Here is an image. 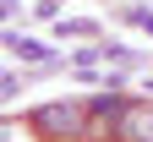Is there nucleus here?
I'll return each mask as SVG.
<instances>
[{
    "mask_svg": "<svg viewBox=\"0 0 153 142\" xmlns=\"http://www.w3.org/2000/svg\"><path fill=\"white\" fill-rule=\"evenodd\" d=\"M11 11H16V0H0V22H6V16H11Z\"/></svg>",
    "mask_w": 153,
    "mask_h": 142,
    "instance_id": "423d86ee",
    "label": "nucleus"
},
{
    "mask_svg": "<svg viewBox=\"0 0 153 142\" xmlns=\"http://www.w3.org/2000/svg\"><path fill=\"white\" fill-rule=\"evenodd\" d=\"M27 126L38 131V142H82L88 131V104H71V98H49L27 115Z\"/></svg>",
    "mask_w": 153,
    "mask_h": 142,
    "instance_id": "f257e3e1",
    "label": "nucleus"
},
{
    "mask_svg": "<svg viewBox=\"0 0 153 142\" xmlns=\"http://www.w3.org/2000/svg\"><path fill=\"white\" fill-rule=\"evenodd\" d=\"M120 142H153V98H126Z\"/></svg>",
    "mask_w": 153,
    "mask_h": 142,
    "instance_id": "f03ea898",
    "label": "nucleus"
},
{
    "mask_svg": "<svg viewBox=\"0 0 153 142\" xmlns=\"http://www.w3.org/2000/svg\"><path fill=\"white\" fill-rule=\"evenodd\" d=\"M0 44H6L16 60H22V66H55V49L44 44V38H22V33H6Z\"/></svg>",
    "mask_w": 153,
    "mask_h": 142,
    "instance_id": "7ed1b4c3",
    "label": "nucleus"
},
{
    "mask_svg": "<svg viewBox=\"0 0 153 142\" xmlns=\"http://www.w3.org/2000/svg\"><path fill=\"white\" fill-rule=\"evenodd\" d=\"M126 16H131V22H137V28H142V33H153V11H148V6H131V11H126Z\"/></svg>",
    "mask_w": 153,
    "mask_h": 142,
    "instance_id": "39448f33",
    "label": "nucleus"
},
{
    "mask_svg": "<svg viewBox=\"0 0 153 142\" xmlns=\"http://www.w3.org/2000/svg\"><path fill=\"white\" fill-rule=\"evenodd\" d=\"M60 38H99V22H88V16H60Z\"/></svg>",
    "mask_w": 153,
    "mask_h": 142,
    "instance_id": "20e7f679",
    "label": "nucleus"
}]
</instances>
